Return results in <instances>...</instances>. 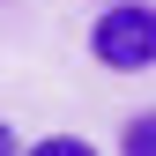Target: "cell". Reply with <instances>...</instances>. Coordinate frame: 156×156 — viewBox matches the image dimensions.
<instances>
[{
    "label": "cell",
    "mask_w": 156,
    "mask_h": 156,
    "mask_svg": "<svg viewBox=\"0 0 156 156\" xmlns=\"http://www.w3.org/2000/svg\"><path fill=\"white\" fill-rule=\"evenodd\" d=\"M119 156H156V112H134V119H126Z\"/></svg>",
    "instance_id": "2"
},
{
    "label": "cell",
    "mask_w": 156,
    "mask_h": 156,
    "mask_svg": "<svg viewBox=\"0 0 156 156\" xmlns=\"http://www.w3.org/2000/svg\"><path fill=\"white\" fill-rule=\"evenodd\" d=\"M23 156H97V141H82V134H52V141H37Z\"/></svg>",
    "instance_id": "3"
},
{
    "label": "cell",
    "mask_w": 156,
    "mask_h": 156,
    "mask_svg": "<svg viewBox=\"0 0 156 156\" xmlns=\"http://www.w3.org/2000/svg\"><path fill=\"white\" fill-rule=\"evenodd\" d=\"M89 52H97L112 74H149V67H156V8H141V0L104 8L97 30H89Z\"/></svg>",
    "instance_id": "1"
},
{
    "label": "cell",
    "mask_w": 156,
    "mask_h": 156,
    "mask_svg": "<svg viewBox=\"0 0 156 156\" xmlns=\"http://www.w3.org/2000/svg\"><path fill=\"white\" fill-rule=\"evenodd\" d=\"M0 156H23V141H15V126L0 119Z\"/></svg>",
    "instance_id": "4"
}]
</instances>
